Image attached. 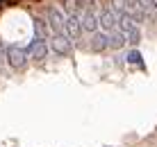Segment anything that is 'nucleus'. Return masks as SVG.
<instances>
[{
  "label": "nucleus",
  "instance_id": "obj_1",
  "mask_svg": "<svg viewBox=\"0 0 157 147\" xmlns=\"http://www.w3.org/2000/svg\"><path fill=\"white\" fill-rule=\"evenodd\" d=\"M46 20H48V27H50L52 34H66V16L62 14L59 7L50 5V7L46 9Z\"/></svg>",
  "mask_w": 157,
  "mask_h": 147
},
{
  "label": "nucleus",
  "instance_id": "obj_2",
  "mask_svg": "<svg viewBox=\"0 0 157 147\" xmlns=\"http://www.w3.org/2000/svg\"><path fill=\"white\" fill-rule=\"evenodd\" d=\"M28 59H30V52L28 48H21V45H7V63L12 66L14 70H21L28 66Z\"/></svg>",
  "mask_w": 157,
  "mask_h": 147
},
{
  "label": "nucleus",
  "instance_id": "obj_3",
  "mask_svg": "<svg viewBox=\"0 0 157 147\" xmlns=\"http://www.w3.org/2000/svg\"><path fill=\"white\" fill-rule=\"evenodd\" d=\"M48 50H50V45L46 43V39H41V36H34L32 43L28 45V52H30V59H36V61H41V59H46Z\"/></svg>",
  "mask_w": 157,
  "mask_h": 147
},
{
  "label": "nucleus",
  "instance_id": "obj_4",
  "mask_svg": "<svg viewBox=\"0 0 157 147\" xmlns=\"http://www.w3.org/2000/svg\"><path fill=\"white\" fill-rule=\"evenodd\" d=\"M50 50L55 52V54H71L73 43H71V39H68L66 34H52V39H50Z\"/></svg>",
  "mask_w": 157,
  "mask_h": 147
},
{
  "label": "nucleus",
  "instance_id": "obj_5",
  "mask_svg": "<svg viewBox=\"0 0 157 147\" xmlns=\"http://www.w3.org/2000/svg\"><path fill=\"white\" fill-rule=\"evenodd\" d=\"M118 23H121V16H118L112 7H107L105 12L100 14V27L109 34V32H114V30H118Z\"/></svg>",
  "mask_w": 157,
  "mask_h": 147
},
{
  "label": "nucleus",
  "instance_id": "obj_6",
  "mask_svg": "<svg viewBox=\"0 0 157 147\" xmlns=\"http://www.w3.org/2000/svg\"><path fill=\"white\" fill-rule=\"evenodd\" d=\"M80 18H82V30H84V32H89V34H96V32H98V27H100V16H96L94 9H84V14L80 16Z\"/></svg>",
  "mask_w": 157,
  "mask_h": 147
},
{
  "label": "nucleus",
  "instance_id": "obj_7",
  "mask_svg": "<svg viewBox=\"0 0 157 147\" xmlns=\"http://www.w3.org/2000/svg\"><path fill=\"white\" fill-rule=\"evenodd\" d=\"M82 18L80 16H66V34L68 39H78L82 34Z\"/></svg>",
  "mask_w": 157,
  "mask_h": 147
},
{
  "label": "nucleus",
  "instance_id": "obj_8",
  "mask_svg": "<svg viewBox=\"0 0 157 147\" xmlns=\"http://www.w3.org/2000/svg\"><path fill=\"white\" fill-rule=\"evenodd\" d=\"M125 43H128V36L123 30H114L107 34V48H112V50H121Z\"/></svg>",
  "mask_w": 157,
  "mask_h": 147
},
{
  "label": "nucleus",
  "instance_id": "obj_9",
  "mask_svg": "<svg viewBox=\"0 0 157 147\" xmlns=\"http://www.w3.org/2000/svg\"><path fill=\"white\" fill-rule=\"evenodd\" d=\"M64 9H66V16H82L84 14L82 0H64Z\"/></svg>",
  "mask_w": 157,
  "mask_h": 147
},
{
  "label": "nucleus",
  "instance_id": "obj_10",
  "mask_svg": "<svg viewBox=\"0 0 157 147\" xmlns=\"http://www.w3.org/2000/svg\"><path fill=\"white\" fill-rule=\"evenodd\" d=\"M107 48V34H102V32H96V34H91V50L94 52H100Z\"/></svg>",
  "mask_w": 157,
  "mask_h": 147
},
{
  "label": "nucleus",
  "instance_id": "obj_11",
  "mask_svg": "<svg viewBox=\"0 0 157 147\" xmlns=\"http://www.w3.org/2000/svg\"><path fill=\"white\" fill-rule=\"evenodd\" d=\"M46 30H48V20H43V18H39V16H34V36L46 39Z\"/></svg>",
  "mask_w": 157,
  "mask_h": 147
},
{
  "label": "nucleus",
  "instance_id": "obj_12",
  "mask_svg": "<svg viewBox=\"0 0 157 147\" xmlns=\"http://www.w3.org/2000/svg\"><path fill=\"white\" fill-rule=\"evenodd\" d=\"M125 61L128 63H139V66H141V54H139V50H128V54H125Z\"/></svg>",
  "mask_w": 157,
  "mask_h": 147
},
{
  "label": "nucleus",
  "instance_id": "obj_13",
  "mask_svg": "<svg viewBox=\"0 0 157 147\" xmlns=\"http://www.w3.org/2000/svg\"><path fill=\"white\" fill-rule=\"evenodd\" d=\"M139 5H141V9H146V12L155 7V2H153V0H139Z\"/></svg>",
  "mask_w": 157,
  "mask_h": 147
},
{
  "label": "nucleus",
  "instance_id": "obj_14",
  "mask_svg": "<svg viewBox=\"0 0 157 147\" xmlns=\"http://www.w3.org/2000/svg\"><path fill=\"white\" fill-rule=\"evenodd\" d=\"M7 57V48H5V43L0 41V63H2V59Z\"/></svg>",
  "mask_w": 157,
  "mask_h": 147
},
{
  "label": "nucleus",
  "instance_id": "obj_15",
  "mask_svg": "<svg viewBox=\"0 0 157 147\" xmlns=\"http://www.w3.org/2000/svg\"><path fill=\"white\" fill-rule=\"evenodd\" d=\"M123 2H125L128 9H132V7H137V5H139V0H123Z\"/></svg>",
  "mask_w": 157,
  "mask_h": 147
},
{
  "label": "nucleus",
  "instance_id": "obj_16",
  "mask_svg": "<svg viewBox=\"0 0 157 147\" xmlns=\"http://www.w3.org/2000/svg\"><path fill=\"white\" fill-rule=\"evenodd\" d=\"M82 5H84V9H94L96 0H82Z\"/></svg>",
  "mask_w": 157,
  "mask_h": 147
},
{
  "label": "nucleus",
  "instance_id": "obj_17",
  "mask_svg": "<svg viewBox=\"0 0 157 147\" xmlns=\"http://www.w3.org/2000/svg\"><path fill=\"white\" fill-rule=\"evenodd\" d=\"M153 2H155V7H157V0H153Z\"/></svg>",
  "mask_w": 157,
  "mask_h": 147
},
{
  "label": "nucleus",
  "instance_id": "obj_18",
  "mask_svg": "<svg viewBox=\"0 0 157 147\" xmlns=\"http://www.w3.org/2000/svg\"><path fill=\"white\" fill-rule=\"evenodd\" d=\"M0 66H2V63H0Z\"/></svg>",
  "mask_w": 157,
  "mask_h": 147
}]
</instances>
